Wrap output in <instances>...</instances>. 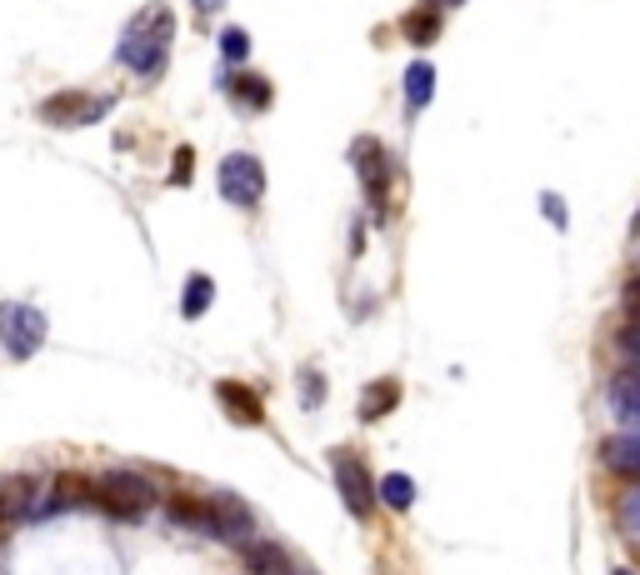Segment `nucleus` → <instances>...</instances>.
<instances>
[{"label": "nucleus", "instance_id": "obj_1", "mask_svg": "<svg viewBox=\"0 0 640 575\" xmlns=\"http://www.w3.org/2000/svg\"><path fill=\"white\" fill-rule=\"evenodd\" d=\"M170 36H176V15H170V5H145V11H135V21L120 31V66L135 75H155L161 66H166V50H170Z\"/></svg>", "mask_w": 640, "mask_h": 575}, {"label": "nucleus", "instance_id": "obj_2", "mask_svg": "<svg viewBox=\"0 0 640 575\" xmlns=\"http://www.w3.org/2000/svg\"><path fill=\"white\" fill-rule=\"evenodd\" d=\"M151 505H155V485L145 481L141 470L116 466V470H106V476H95V511L135 520V516H145Z\"/></svg>", "mask_w": 640, "mask_h": 575}, {"label": "nucleus", "instance_id": "obj_3", "mask_svg": "<svg viewBox=\"0 0 640 575\" xmlns=\"http://www.w3.org/2000/svg\"><path fill=\"white\" fill-rule=\"evenodd\" d=\"M46 310L40 306H21V301H5L0 306V345L15 355V361H31V355L46 345Z\"/></svg>", "mask_w": 640, "mask_h": 575}, {"label": "nucleus", "instance_id": "obj_4", "mask_svg": "<svg viewBox=\"0 0 640 575\" xmlns=\"http://www.w3.org/2000/svg\"><path fill=\"white\" fill-rule=\"evenodd\" d=\"M215 186H221V196H226L230 206H256V200L265 196V165L256 161V155L236 151V155H226V161H221Z\"/></svg>", "mask_w": 640, "mask_h": 575}, {"label": "nucleus", "instance_id": "obj_5", "mask_svg": "<svg viewBox=\"0 0 640 575\" xmlns=\"http://www.w3.org/2000/svg\"><path fill=\"white\" fill-rule=\"evenodd\" d=\"M116 95H85V91H60L50 101H40V120L46 126H95L106 120Z\"/></svg>", "mask_w": 640, "mask_h": 575}, {"label": "nucleus", "instance_id": "obj_6", "mask_svg": "<svg viewBox=\"0 0 640 575\" xmlns=\"http://www.w3.org/2000/svg\"><path fill=\"white\" fill-rule=\"evenodd\" d=\"M335 485H341V501L351 516H370L376 511V485L366 476V460L351 456V450H335Z\"/></svg>", "mask_w": 640, "mask_h": 575}, {"label": "nucleus", "instance_id": "obj_7", "mask_svg": "<svg viewBox=\"0 0 640 575\" xmlns=\"http://www.w3.org/2000/svg\"><path fill=\"white\" fill-rule=\"evenodd\" d=\"M351 161H356V171H360V186H366V196L376 200V206H386V190H391V161H386L380 141L360 136L356 151H351Z\"/></svg>", "mask_w": 640, "mask_h": 575}, {"label": "nucleus", "instance_id": "obj_8", "mask_svg": "<svg viewBox=\"0 0 640 575\" xmlns=\"http://www.w3.org/2000/svg\"><path fill=\"white\" fill-rule=\"evenodd\" d=\"M36 511V476L31 470H11L0 476V526H15L21 516Z\"/></svg>", "mask_w": 640, "mask_h": 575}, {"label": "nucleus", "instance_id": "obj_9", "mask_svg": "<svg viewBox=\"0 0 640 575\" xmlns=\"http://www.w3.org/2000/svg\"><path fill=\"white\" fill-rule=\"evenodd\" d=\"M250 530H256V520H250L246 501H236V495H215L211 501V536L215 540H250Z\"/></svg>", "mask_w": 640, "mask_h": 575}, {"label": "nucleus", "instance_id": "obj_10", "mask_svg": "<svg viewBox=\"0 0 640 575\" xmlns=\"http://www.w3.org/2000/svg\"><path fill=\"white\" fill-rule=\"evenodd\" d=\"M91 505H95V476L60 470L56 485H50V505H40V511H91Z\"/></svg>", "mask_w": 640, "mask_h": 575}, {"label": "nucleus", "instance_id": "obj_11", "mask_svg": "<svg viewBox=\"0 0 640 575\" xmlns=\"http://www.w3.org/2000/svg\"><path fill=\"white\" fill-rule=\"evenodd\" d=\"M605 470L616 476H640V431H620V435H605L601 450H595Z\"/></svg>", "mask_w": 640, "mask_h": 575}, {"label": "nucleus", "instance_id": "obj_12", "mask_svg": "<svg viewBox=\"0 0 640 575\" xmlns=\"http://www.w3.org/2000/svg\"><path fill=\"white\" fill-rule=\"evenodd\" d=\"M215 400H221V406H226L240 425H261L265 421L261 396H256L250 386H240V380H221V386H215Z\"/></svg>", "mask_w": 640, "mask_h": 575}, {"label": "nucleus", "instance_id": "obj_13", "mask_svg": "<svg viewBox=\"0 0 640 575\" xmlns=\"http://www.w3.org/2000/svg\"><path fill=\"white\" fill-rule=\"evenodd\" d=\"M611 411H616L620 425H636L640 431V371H620L611 380Z\"/></svg>", "mask_w": 640, "mask_h": 575}, {"label": "nucleus", "instance_id": "obj_14", "mask_svg": "<svg viewBox=\"0 0 640 575\" xmlns=\"http://www.w3.org/2000/svg\"><path fill=\"white\" fill-rule=\"evenodd\" d=\"M166 511H170V520H176V526H186V530H201V536H211V501H201V495L176 491V495L166 501Z\"/></svg>", "mask_w": 640, "mask_h": 575}, {"label": "nucleus", "instance_id": "obj_15", "mask_svg": "<svg viewBox=\"0 0 640 575\" xmlns=\"http://www.w3.org/2000/svg\"><path fill=\"white\" fill-rule=\"evenodd\" d=\"M395 406H401V386H395V380H376V386H366V396H360V421H380V415H391Z\"/></svg>", "mask_w": 640, "mask_h": 575}, {"label": "nucleus", "instance_id": "obj_16", "mask_svg": "<svg viewBox=\"0 0 640 575\" xmlns=\"http://www.w3.org/2000/svg\"><path fill=\"white\" fill-rule=\"evenodd\" d=\"M246 571L250 575H291V561H285L281 545H271V540H256V545H246Z\"/></svg>", "mask_w": 640, "mask_h": 575}, {"label": "nucleus", "instance_id": "obj_17", "mask_svg": "<svg viewBox=\"0 0 640 575\" xmlns=\"http://www.w3.org/2000/svg\"><path fill=\"white\" fill-rule=\"evenodd\" d=\"M430 91H436V66L430 60H411V71H405V101H411V110L430 106Z\"/></svg>", "mask_w": 640, "mask_h": 575}, {"label": "nucleus", "instance_id": "obj_18", "mask_svg": "<svg viewBox=\"0 0 640 575\" xmlns=\"http://www.w3.org/2000/svg\"><path fill=\"white\" fill-rule=\"evenodd\" d=\"M401 36L411 40V46H430V40H440V11H436V5H426V11H411L401 21Z\"/></svg>", "mask_w": 640, "mask_h": 575}, {"label": "nucleus", "instance_id": "obj_19", "mask_svg": "<svg viewBox=\"0 0 640 575\" xmlns=\"http://www.w3.org/2000/svg\"><path fill=\"white\" fill-rule=\"evenodd\" d=\"M211 301H215V281H211V275H190L186 295H180V316H186V320H201L205 310H211Z\"/></svg>", "mask_w": 640, "mask_h": 575}, {"label": "nucleus", "instance_id": "obj_20", "mask_svg": "<svg viewBox=\"0 0 640 575\" xmlns=\"http://www.w3.org/2000/svg\"><path fill=\"white\" fill-rule=\"evenodd\" d=\"M376 495H380V505H391V511H411L415 505V481L395 470V476H386V481L376 485Z\"/></svg>", "mask_w": 640, "mask_h": 575}, {"label": "nucleus", "instance_id": "obj_21", "mask_svg": "<svg viewBox=\"0 0 640 575\" xmlns=\"http://www.w3.org/2000/svg\"><path fill=\"white\" fill-rule=\"evenodd\" d=\"M230 95H236L246 110H265V106H271V85H265L261 75H236V81H230Z\"/></svg>", "mask_w": 640, "mask_h": 575}, {"label": "nucleus", "instance_id": "obj_22", "mask_svg": "<svg viewBox=\"0 0 640 575\" xmlns=\"http://www.w3.org/2000/svg\"><path fill=\"white\" fill-rule=\"evenodd\" d=\"M221 56H226L230 66H240V60L250 56V36H246V31H236V25H230V31H221Z\"/></svg>", "mask_w": 640, "mask_h": 575}, {"label": "nucleus", "instance_id": "obj_23", "mask_svg": "<svg viewBox=\"0 0 640 575\" xmlns=\"http://www.w3.org/2000/svg\"><path fill=\"white\" fill-rule=\"evenodd\" d=\"M620 526H626L630 540H640V491H630L626 501H620Z\"/></svg>", "mask_w": 640, "mask_h": 575}, {"label": "nucleus", "instance_id": "obj_24", "mask_svg": "<svg viewBox=\"0 0 640 575\" xmlns=\"http://www.w3.org/2000/svg\"><path fill=\"white\" fill-rule=\"evenodd\" d=\"M190 165H195V151H190V145H180L176 165H170V186H186V180H190Z\"/></svg>", "mask_w": 640, "mask_h": 575}, {"label": "nucleus", "instance_id": "obj_25", "mask_svg": "<svg viewBox=\"0 0 640 575\" xmlns=\"http://www.w3.org/2000/svg\"><path fill=\"white\" fill-rule=\"evenodd\" d=\"M620 301H626V310H630V326H640V275L626 281V295H620Z\"/></svg>", "mask_w": 640, "mask_h": 575}, {"label": "nucleus", "instance_id": "obj_26", "mask_svg": "<svg viewBox=\"0 0 640 575\" xmlns=\"http://www.w3.org/2000/svg\"><path fill=\"white\" fill-rule=\"evenodd\" d=\"M620 351H626V355H640V326H626V330H620Z\"/></svg>", "mask_w": 640, "mask_h": 575}, {"label": "nucleus", "instance_id": "obj_27", "mask_svg": "<svg viewBox=\"0 0 640 575\" xmlns=\"http://www.w3.org/2000/svg\"><path fill=\"white\" fill-rule=\"evenodd\" d=\"M541 206H546V215H550V221L560 225V231H566V206H560L556 196H541Z\"/></svg>", "mask_w": 640, "mask_h": 575}, {"label": "nucleus", "instance_id": "obj_28", "mask_svg": "<svg viewBox=\"0 0 640 575\" xmlns=\"http://www.w3.org/2000/svg\"><path fill=\"white\" fill-rule=\"evenodd\" d=\"M320 396H325V380H316V371H306V406H316Z\"/></svg>", "mask_w": 640, "mask_h": 575}, {"label": "nucleus", "instance_id": "obj_29", "mask_svg": "<svg viewBox=\"0 0 640 575\" xmlns=\"http://www.w3.org/2000/svg\"><path fill=\"white\" fill-rule=\"evenodd\" d=\"M221 5H226V0H195V11H201V15H211V11H221Z\"/></svg>", "mask_w": 640, "mask_h": 575}, {"label": "nucleus", "instance_id": "obj_30", "mask_svg": "<svg viewBox=\"0 0 640 575\" xmlns=\"http://www.w3.org/2000/svg\"><path fill=\"white\" fill-rule=\"evenodd\" d=\"M430 5H436V11H446V5H465V0H430Z\"/></svg>", "mask_w": 640, "mask_h": 575}, {"label": "nucleus", "instance_id": "obj_31", "mask_svg": "<svg viewBox=\"0 0 640 575\" xmlns=\"http://www.w3.org/2000/svg\"><path fill=\"white\" fill-rule=\"evenodd\" d=\"M616 575H636V571H616Z\"/></svg>", "mask_w": 640, "mask_h": 575}]
</instances>
